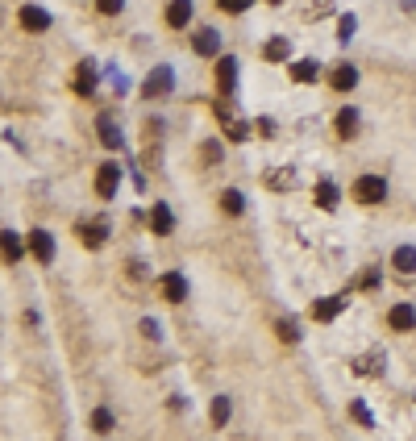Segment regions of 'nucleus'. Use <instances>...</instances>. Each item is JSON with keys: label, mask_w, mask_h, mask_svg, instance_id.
<instances>
[{"label": "nucleus", "mask_w": 416, "mask_h": 441, "mask_svg": "<svg viewBox=\"0 0 416 441\" xmlns=\"http://www.w3.org/2000/svg\"><path fill=\"white\" fill-rule=\"evenodd\" d=\"M275 333H279V342H287V346H296V342H300V325H296V321H279Z\"/></svg>", "instance_id": "obj_29"}, {"label": "nucleus", "mask_w": 416, "mask_h": 441, "mask_svg": "<svg viewBox=\"0 0 416 441\" xmlns=\"http://www.w3.org/2000/svg\"><path fill=\"white\" fill-rule=\"evenodd\" d=\"M96 125H100V142H104L108 150H121V130L113 125V117H100Z\"/></svg>", "instance_id": "obj_25"}, {"label": "nucleus", "mask_w": 416, "mask_h": 441, "mask_svg": "<svg viewBox=\"0 0 416 441\" xmlns=\"http://www.w3.org/2000/svg\"><path fill=\"white\" fill-rule=\"evenodd\" d=\"M208 421H213L217 429H221V425L229 421V399H225V396H217V399H213V408H208Z\"/></svg>", "instance_id": "obj_27"}, {"label": "nucleus", "mask_w": 416, "mask_h": 441, "mask_svg": "<svg viewBox=\"0 0 416 441\" xmlns=\"http://www.w3.org/2000/svg\"><path fill=\"white\" fill-rule=\"evenodd\" d=\"M313 196H317V204H321L324 213H333V209H337V187H333L329 179H321V183H317V192H313Z\"/></svg>", "instance_id": "obj_26"}, {"label": "nucleus", "mask_w": 416, "mask_h": 441, "mask_svg": "<svg viewBox=\"0 0 416 441\" xmlns=\"http://www.w3.org/2000/svg\"><path fill=\"white\" fill-rule=\"evenodd\" d=\"M0 242H4V263H8V266H17L21 259H25V246H21V237H17L13 229H4Z\"/></svg>", "instance_id": "obj_18"}, {"label": "nucleus", "mask_w": 416, "mask_h": 441, "mask_svg": "<svg viewBox=\"0 0 416 441\" xmlns=\"http://www.w3.org/2000/svg\"><path fill=\"white\" fill-rule=\"evenodd\" d=\"M350 416H354V421H358V425H374V421H370V412H367V404H363V399H350Z\"/></svg>", "instance_id": "obj_31"}, {"label": "nucleus", "mask_w": 416, "mask_h": 441, "mask_svg": "<svg viewBox=\"0 0 416 441\" xmlns=\"http://www.w3.org/2000/svg\"><path fill=\"white\" fill-rule=\"evenodd\" d=\"M387 325H391L396 333H408V329H416V309H412V304H396V309L387 312Z\"/></svg>", "instance_id": "obj_13"}, {"label": "nucleus", "mask_w": 416, "mask_h": 441, "mask_svg": "<svg viewBox=\"0 0 416 441\" xmlns=\"http://www.w3.org/2000/svg\"><path fill=\"white\" fill-rule=\"evenodd\" d=\"M250 4H254V0H217V8H221V13H233V17H237V13H246Z\"/></svg>", "instance_id": "obj_32"}, {"label": "nucleus", "mask_w": 416, "mask_h": 441, "mask_svg": "<svg viewBox=\"0 0 416 441\" xmlns=\"http://www.w3.org/2000/svg\"><path fill=\"white\" fill-rule=\"evenodd\" d=\"M354 371H358V375H383V354L370 350V354H363V358H354Z\"/></svg>", "instance_id": "obj_23"}, {"label": "nucleus", "mask_w": 416, "mask_h": 441, "mask_svg": "<svg viewBox=\"0 0 416 441\" xmlns=\"http://www.w3.org/2000/svg\"><path fill=\"white\" fill-rule=\"evenodd\" d=\"M341 309H346L341 296H324V300L313 304V321H337V312H341Z\"/></svg>", "instance_id": "obj_17"}, {"label": "nucleus", "mask_w": 416, "mask_h": 441, "mask_svg": "<svg viewBox=\"0 0 416 441\" xmlns=\"http://www.w3.org/2000/svg\"><path fill=\"white\" fill-rule=\"evenodd\" d=\"M158 292H163V300H167V304H184V296H187V279L179 275V271H167V275L158 279Z\"/></svg>", "instance_id": "obj_8"}, {"label": "nucleus", "mask_w": 416, "mask_h": 441, "mask_svg": "<svg viewBox=\"0 0 416 441\" xmlns=\"http://www.w3.org/2000/svg\"><path fill=\"white\" fill-rule=\"evenodd\" d=\"M333 8V0H313V8H308V17H324Z\"/></svg>", "instance_id": "obj_35"}, {"label": "nucleus", "mask_w": 416, "mask_h": 441, "mask_svg": "<svg viewBox=\"0 0 416 441\" xmlns=\"http://www.w3.org/2000/svg\"><path fill=\"white\" fill-rule=\"evenodd\" d=\"M187 21H191V0H167V25L184 30Z\"/></svg>", "instance_id": "obj_15"}, {"label": "nucleus", "mask_w": 416, "mask_h": 441, "mask_svg": "<svg viewBox=\"0 0 416 441\" xmlns=\"http://www.w3.org/2000/svg\"><path fill=\"white\" fill-rule=\"evenodd\" d=\"M317 75H321V63L317 58H296L291 63V80L296 84H317Z\"/></svg>", "instance_id": "obj_14"}, {"label": "nucleus", "mask_w": 416, "mask_h": 441, "mask_svg": "<svg viewBox=\"0 0 416 441\" xmlns=\"http://www.w3.org/2000/svg\"><path fill=\"white\" fill-rule=\"evenodd\" d=\"M258 133H263V137H271V133H275V121H271V117H263V121H258Z\"/></svg>", "instance_id": "obj_36"}, {"label": "nucleus", "mask_w": 416, "mask_h": 441, "mask_svg": "<svg viewBox=\"0 0 416 441\" xmlns=\"http://www.w3.org/2000/svg\"><path fill=\"white\" fill-rule=\"evenodd\" d=\"M263 58H267V63H283V58H291V42H287V38H271V42L263 46Z\"/></svg>", "instance_id": "obj_21"}, {"label": "nucleus", "mask_w": 416, "mask_h": 441, "mask_svg": "<svg viewBox=\"0 0 416 441\" xmlns=\"http://www.w3.org/2000/svg\"><path fill=\"white\" fill-rule=\"evenodd\" d=\"M17 25H21L25 34H46L50 13L42 8V4H21V8H17Z\"/></svg>", "instance_id": "obj_4"}, {"label": "nucleus", "mask_w": 416, "mask_h": 441, "mask_svg": "<svg viewBox=\"0 0 416 441\" xmlns=\"http://www.w3.org/2000/svg\"><path fill=\"white\" fill-rule=\"evenodd\" d=\"M213 113H217V121H221V130H225L229 142H246V137H250V121L237 117V108H233L229 96H221V100L213 104Z\"/></svg>", "instance_id": "obj_1"}, {"label": "nucleus", "mask_w": 416, "mask_h": 441, "mask_svg": "<svg viewBox=\"0 0 416 441\" xmlns=\"http://www.w3.org/2000/svg\"><path fill=\"white\" fill-rule=\"evenodd\" d=\"M267 4H283V0H267Z\"/></svg>", "instance_id": "obj_38"}, {"label": "nucleus", "mask_w": 416, "mask_h": 441, "mask_svg": "<svg viewBox=\"0 0 416 441\" xmlns=\"http://www.w3.org/2000/svg\"><path fill=\"white\" fill-rule=\"evenodd\" d=\"M92 429L96 433H108V429H113V412H108V408H96L92 412Z\"/></svg>", "instance_id": "obj_30"}, {"label": "nucleus", "mask_w": 416, "mask_h": 441, "mask_svg": "<svg viewBox=\"0 0 416 441\" xmlns=\"http://www.w3.org/2000/svg\"><path fill=\"white\" fill-rule=\"evenodd\" d=\"M191 50H196L200 58H221V34H217L213 25L196 30V38H191Z\"/></svg>", "instance_id": "obj_7"}, {"label": "nucleus", "mask_w": 416, "mask_h": 441, "mask_svg": "<svg viewBox=\"0 0 416 441\" xmlns=\"http://www.w3.org/2000/svg\"><path fill=\"white\" fill-rule=\"evenodd\" d=\"M75 237H80V246L100 250L104 237H108V229H104V220H80V225H75Z\"/></svg>", "instance_id": "obj_9"}, {"label": "nucleus", "mask_w": 416, "mask_h": 441, "mask_svg": "<svg viewBox=\"0 0 416 441\" xmlns=\"http://www.w3.org/2000/svg\"><path fill=\"white\" fill-rule=\"evenodd\" d=\"M171 88H175V71L163 63V67H154L150 75H146V84H141V92H146V100H163V96H171Z\"/></svg>", "instance_id": "obj_3"}, {"label": "nucleus", "mask_w": 416, "mask_h": 441, "mask_svg": "<svg viewBox=\"0 0 416 441\" xmlns=\"http://www.w3.org/2000/svg\"><path fill=\"white\" fill-rule=\"evenodd\" d=\"M354 133H358V113H354V108H341V113H337V137L350 142Z\"/></svg>", "instance_id": "obj_24"}, {"label": "nucleus", "mask_w": 416, "mask_h": 441, "mask_svg": "<svg viewBox=\"0 0 416 441\" xmlns=\"http://www.w3.org/2000/svg\"><path fill=\"white\" fill-rule=\"evenodd\" d=\"M391 266H396L400 275H416V246H400V250L391 254Z\"/></svg>", "instance_id": "obj_20"}, {"label": "nucleus", "mask_w": 416, "mask_h": 441, "mask_svg": "<svg viewBox=\"0 0 416 441\" xmlns=\"http://www.w3.org/2000/svg\"><path fill=\"white\" fill-rule=\"evenodd\" d=\"M204 163H221V142H204Z\"/></svg>", "instance_id": "obj_34"}, {"label": "nucleus", "mask_w": 416, "mask_h": 441, "mask_svg": "<svg viewBox=\"0 0 416 441\" xmlns=\"http://www.w3.org/2000/svg\"><path fill=\"white\" fill-rule=\"evenodd\" d=\"M96 8H100L104 17H117V13L125 8V0H96Z\"/></svg>", "instance_id": "obj_33"}, {"label": "nucleus", "mask_w": 416, "mask_h": 441, "mask_svg": "<svg viewBox=\"0 0 416 441\" xmlns=\"http://www.w3.org/2000/svg\"><path fill=\"white\" fill-rule=\"evenodd\" d=\"M237 67H241V63H237L233 54H221V58H217L213 75H217V92H221V96H233V88H237Z\"/></svg>", "instance_id": "obj_6"}, {"label": "nucleus", "mask_w": 416, "mask_h": 441, "mask_svg": "<svg viewBox=\"0 0 416 441\" xmlns=\"http://www.w3.org/2000/svg\"><path fill=\"white\" fill-rule=\"evenodd\" d=\"M354 200H358V204H383V200H387V179L383 175L354 179Z\"/></svg>", "instance_id": "obj_2"}, {"label": "nucleus", "mask_w": 416, "mask_h": 441, "mask_svg": "<svg viewBox=\"0 0 416 441\" xmlns=\"http://www.w3.org/2000/svg\"><path fill=\"white\" fill-rule=\"evenodd\" d=\"M354 30H358V17H354V13H341V21H337V42H350Z\"/></svg>", "instance_id": "obj_28"}, {"label": "nucleus", "mask_w": 416, "mask_h": 441, "mask_svg": "<svg viewBox=\"0 0 416 441\" xmlns=\"http://www.w3.org/2000/svg\"><path fill=\"white\" fill-rule=\"evenodd\" d=\"M150 229L158 233V237H167V233H175V217H171V209L158 200V204H150Z\"/></svg>", "instance_id": "obj_11"}, {"label": "nucleus", "mask_w": 416, "mask_h": 441, "mask_svg": "<svg viewBox=\"0 0 416 441\" xmlns=\"http://www.w3.org/2000/svg\"><path fill=\"white\" fill-rule=\"evenodd\" d=\"M329 88H333V92H354V88H358V67L337 63V67L329 71Z\"/></svg>", "instance_id": "obj_10"}, {"label": "nucleus", "mask_w": 416, "mask_h": 441, "mask_svg": "<svg viewBox=\"0 0 416 441\" xmlns=\"http://www.w3.org/2000/svg\"><path fill=\"white\" fill-rule=\"evenodd\" d=\"M30 250H34L38 263L50 266V259H54V237H50L46 229H34V233H30Z\"/></svg>", "instance_id": "obj_12"}, {"label": "nucleus", "mask_w": 416, "mask_h": 441, "mask_svg": "<svg viewBox=\"0 0 416 441\" xmlns=\"http://www.w3.org/2000/svg\"><path fill=\"white\" fill-rule=\"evenodd\" d=\"M141 333H146V337L154 342V337H158V325H154V321H141Z\"/></svg>", "instance_id": "obj_37"}, {"label": "nucleus", "mask_w": 416, "mask_h": 441, "mask_svg": "<svg viewBox=\"0 0 416 441\" xmlns=\"http://www.w3.org/2000/svg\"><path fill=\"white\" fill-rule=\"evenodd\" d=\"M221 209H225L229 217H241V213H246V196H241L237 187H225V192H221Z\"/></svg>", "instance_id": "obj_22"}, {"label": "nucleus", "mask_w": 416, "mask_h": 441, "mask_svg": "<svg viewBox=\"0 0 416 441\" xmlns=\"http://www.w3.org/2000/svg\"><path fill=\"white\" fill-rule=\"evenodd\" d=\"M117 187H121V167H117V163H100V167H96V196H100V200H113Z\"/></svg>", "instance_id": "obj_5"}, {"label": "nucleus", "mask_w": 416, "mask_h": 441, "mask_svg": "<svg viewBox=\"0 0 416 441\" xmlns=\"http://www.w3.org/2000/svg\"><path fill=\"white\" fill-rule=\"evenodd\" d=\"M267 187H271V192H291V187H296V171H291V167L267 171Z\"/></svg>", "instance_id": "obj_19"}, {"label": "nucleus", "mask_w": 416, "mask_h": 441, "mask_svg": "<svg viewBox=\"0 0 416 441\" xmlns=\"http://www.w3.org/2000/svg\"><path fill=\"white\" fill-rule=\"evenodd\" d=\"M92 88H96V63L84 58V63L75 67V92H80V96H92Z\"/></svg>", "instance_id": "obj_16"}]
</instances>
